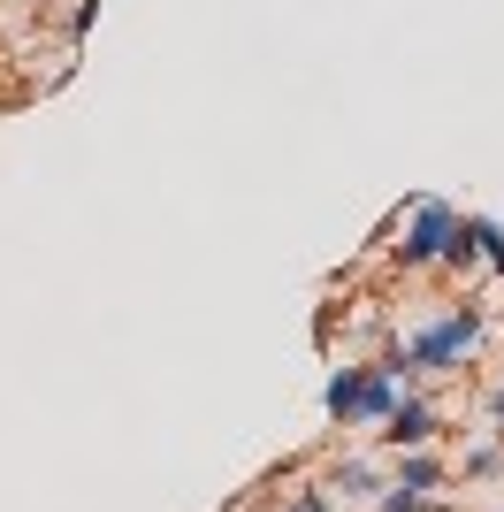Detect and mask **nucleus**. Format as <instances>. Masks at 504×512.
<instances>
[{
  "label": "nucleus",
  "mask_w": 504,
  "mask_h": 512,
  "mask_svg": "<svg viewBox=\"0 0 504 512\" xmlns=\"http://www.w3.org/2000/svg\"><path fill=\"white\" fill-rule=\"evenodd\" d=\"M489 398H504V375H497V383H489Z\"/></svg>",
  "instance_id": "11"
},
{
  "label": "nucleus",
  "mask_w": 504,
  "mask_h": 512,
  "mask_svg": "<svg viewBox=\"0 0 504 512\" xmlns=\"http://www.w3.org/2000/svg\"><path fill=\"white\" fill-rule=\"evenodd\" d=\"M482 337H489V314L474 299H451L443 314H428V321H413L398 337V375L405 383H436V375H459L474 352H482Z\"/></svg>",
  "instance_id": "1"
},
{
  "label": "nucleus",
  "mask_w": 504,
  "mask_h": 512,
  "mask_svg": "<svg viewBox=\"0 0 504 512\" xmlns=\"http://www.w3.org/2000/svg\"><path fill=\"white\" fill-rule=\"evenodd\" d=\"M436 497H420V490H398L390 474H382V490H375V512H428Z\"/></svg>",
  "instance_id": "9"
},
{
  "label": "nucleus",
  "mask_w": 504,
  "mask_h": 512,
  "mask_svg": "<svg viewBox=\"0 0 504 512\" xmlns=\"http://www.w3.org/2000/svg\"><path fill=\"white\" fill-rule=\"evenodd\" d=\"M275 512H336V497H329V490H321V482H314V490H298L291 505H275Z\"/></svg>",
  "instance_id": "10"
},
{
  "label": "nucleus",
  "mask_w": 504,
  "mask_h": 512,
  "mask_svg": "<svg viewBox=\"0 0 504 512\" xmlns=\"http://www.w3.org/2000/svg\"><path fill=\"white\" fill-rule=\"evenodd\" d=\"M459 474H466V482H497V474H504V451H497V444H474V451L459 459Z\"/></svg>",
  "instance_id": "8"
},
{
  "label": "nucleus",
  "mask_w": 504,
  "mask_h": 512,
  "mask_svg": "<svg viewBox=\"0 0 504 512\" xmlns=\"http://www.w3.org/2000/svg\"><path fill=\"white\" fill-rule=\"evenodd\" d=\"M390 482H398V490H420V497H436L443 482H451V459H443L436 444H428V451H398V467H390Z\"/></svg>",
  "instance_id": "6"
},
{
  "label": "nucleus",
  "mask_w": 504,
  "mask_h": 512,
  "mask_svg": "<svg viewBox=\"0 0 504 512\" xmlns=\"http://www.w3.org/2000/svg\"><path fill=\"white\" fill-rule=\"evenodd\" d=\"M466 245H474V260H482V276H504V222L497 214H459Z\"/></svg>",
  "instance_id": "7"
},
{
  "label": "nucleus",
  "mask_w": 504,
  "mask_h": 512,
  "mask_svg": "<svg viewBox=\"0 0 504 512\" xmlns=\"http://www.w3.org/2000/svg\"><path fill=\"white\" fill-rule=\"evenodd\" d=\"M321 490H329L336 505H375V490H382V467L352 451V459H336V467L321 474Z\"/></svg>",
  "instance_id": "5"
},
{
  "label": "nucleus",
  "mask_w": 504,
  "mask_h": 512,
  "mask_svg": "<svg viewBox=\"0 0 504 512\" xmlns=\"http://www.w3.org/2000/svg\"><path fill=\"white\" fill-rule=\"evenodd\" d=\"M436 436H443V406H436L420 383L405 390L398 406L382 413V428H375V444H382V451H428Z\"/></svg>",
  "instance_id": "4"
},
{
  "label": "nucleus",
  "mask_w": 504,
  "mask_h": 512,
  "mask_svg": "<svg viewBox=\"0 0 504 512\" xmlns=\"http://www.w3.org/2000/svg\"><path fill=\"white\" fill-rule=\"evenodd\" d=\"M405 390L413 383L398 375V360H352L321 383V413H329L336 428H382V413L398 406Z\"/></svg>",
  "instance_id": "2"
},
{
  "label": "nucleus",
  "mask_w": 504,
  "mask_h": 512,
  "mask_svg": "<svg viewBox=\"0 0 504 512\" xmlns=\"http://www.w3.org/2000/svg\"><path fill=\"white\" fill-rule=\"evenodd\" d=\"M459 237V207L451 199H436V192H420V199H405V214H398V268L405 276H420V268H436L443 260V245Z\"/></svg>",
  "instance_id": "3"
}]
</instances>
